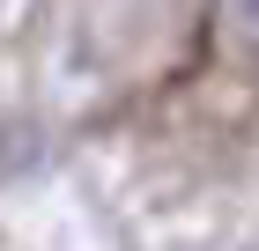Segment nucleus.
<instances>
[{
    "label": "nucleus",
    "instance_id": "nucleus-1",
    "mask_svg": "<svg viewBox=\"0 0 259 251\" xmlns=\"http://www.w3.org/2000/svg\"><path fill=\"white\" fill-rule=\"evenodd\" d=\"M237 8H244V15H252V30H259V0H237Z\"/></svg>",
    "mask_w": 259,
    "mask_h": 251
}]
</instances>
